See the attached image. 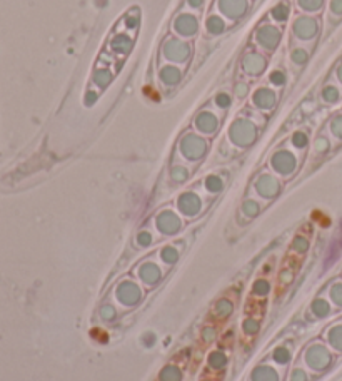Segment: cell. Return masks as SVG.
Masks as SVG:
<instances>
[{
    "label": "cell",
    "instance_id": "6da1fadb",
    "mask_svg": "<svg viewBox=\"0 0 342 381\" xmlns=\"http://www.w3.org/2000/svg\"><path fill=\"white\" fill-rule=\"evenodd\" d=\"M304 363L309 370L321 373V371L329 368V365L332 363V355L324 344L312 343L304 351Z\"/></svg>",
    "mask_w": 342,
    "mask_h": 381
},
{
    "label": "cell",
    "instance_id": "7a4b0ae2",
    "mask_svg": "<svg viewBox=\"0 0 342 381\" xmlns=\"http://www.w3.org/2000/svg\"><path fill=\"white\" fill-rule=\"evenodd\" d=\"M144 291L141 288V284L134 279H122L115 288V299L120 306L125 308H132L137 306L139 303L142 301Z\"/></svg>",
    "mask_w": 342,
    "mask_h": 381
},
{
    "label": "cell",
    "instance_id": "3957f363",
    "mask_svg": "<svg viewBox=\"0 0 342 381\" xmlns=\"http://www.w3.org/2000/svg\"><path fill=\"white\" fill-rule=\"evenodd\" d=\"M136 276L142 286L154 288V286H157L162 281L164 272H162V268L155 261H142L136 268Z\"/></svg>",
    "mask_w": 342,
    "mask_h": 381
},
{
    "label": "cell",
    "instance_id": "277c9868",
    "mask_svg": "<svg viewBox=\"0 0 342 381\" xmlns=\"http://www.w3.org/2000/svg\"><path fill=\"white\" fill-rule=\"evenodd\" d=\"M205 151H207V142L202 137L195 136V134H187L181 141V152L191 161H197L204 158Z\"/></svg>",
    "mask_w": 342,
    "mask_h": 381
},
{
    "label": "cell",
    "instance_id": "5b68a950",
    "mask_svg": "<svg viewBox=\"0 0 342 381\" xmlns=\"http://www.w3.org/2000/svg\"><path fill=\"white\" fill-rule=\"evenodd\" d=\"M155 226H157V231L164 236H172V234H177L182 227V221L174 211L170 209H165L162 213L157 214L155 218Z\"/></svg>",
    "mask_w": 342,
    "mask_h": 381
},
{
    "label": "cell",
    "instance_id": "8992f818",
    "mask_svg": "<svg viewBox=\"0 0 342 381\" xmlns=\"http://www.w3.org/2000/svg\"><path fill=\"white\" fill-rule=\"evenodd\" d=\"M255 139V127L247 120H237L231 127V141L234 144L245 147L254 142Z\"/></svg>",
    "mask_w": 342,
    "mask_h": 381
},
{
    "label": "cell",
    "instance_id": "52a82bcc",
    "mask_svg": "<svg viewBox=\"0 0 342 381\" xmlns=\"http://www.w3.org/2000/svg\"><path fill=\"white\" fill-rule=\"evenodd\" d=\"M271 165L272 169L277 174H282V176H289L291 172H294L297 161L295 156L289 151H279L272 156L271 159Z\"/></svg>",
    "mask_w": 342,
    "mask_h": 381
},
{
    "label": "cell",
    "instance_id": "ba28073f",
    "mask_svg": "<svg viewBox=\"0 0 342 381\" xmlns=\"http://www.w3.org/2000/svg\"><path fill=\"white\" fill-rule=\"evenodd\" d=\"M177 208L184 216L192 218L195 216V214H199V211L202 208V201L195 192H184L177 199Z\"/></svg>",
    "mask_w": 342,
    "mask_h": 381
},
{
    "label": "cell",
    "instance_id": "9c48e42d",
    "mask_svg": "<svg viewBox=\"0 0 342 381\" xmlns=\"http://www.w3.org/2000/svg\"><path fill=\"white\" fill-rule=\"evenodd\" d=\"M255 191L259 192L260 197L264 199H271V197L277 196L281 191V182L271 174H262L257 181H255Z\"/></svg>",
    "mask_w": 342,
    "mask_h": 381
},
{
    "label": "cell",
    "instance_id": "30bf717a",
    "mask_svg": "<svg viewBox=\"0 0 342 381\" xmlns=\"http://www.w3.org/2000/svg\"><path fill=\"white\" fill-rule=\"evenodd\" d=\"M250 381H281V373L271 365H257L250 373Z\"/></svg>",
    "mask_w": 342,
    "mask_h": 381
},
{
    "label": "cell",
    "instance_id": "8fae6325",
    "mask_svg": "<svg viewBox=\"0 0 342 381\" xmlns=\"http://www.w3.org/2000/svg\"><path fill=\"white\" fill-rule=\"evenodd\" d=\"M227 361L229 358L226 353L220 351V349H214V351H210L209 355H207V368L212 371H222L226 370Z\"/></svg>",
    "mask_w": 342,
    "mask_h": 381
},
{
    "label": "cell",
    "instance_id": "7c38bea8",
    "mask_svg": "<svg viewBox=\"0 0 342 381\" xmlns=\"http://www.w3.org/2000/svg\"><path fill=\"white\" fill-rule=\"evenodd\" d=\"M184 378V371L179 365L175 363H169L165 365L164 368L160 370L159 376H157V381H182Z\"/></svg>",
    "mask_w": 342,
    "mask_h": 381
},
{
    "label": "cell",
    "instance_id": "4fadbf2b",
    "mask_svg": "<svg viewBox=\"0 0 342 381\" xmlns=\"http://www.w3.org/2000/svg\"><path fill=\"white\" fill-rule=\"evenodd\" d=\"M247 7L245 0H220V8H222L224 13L231 17H237L242 15Z\"/></svg>",
    "mask_w": 342,
    "mask_h": 381
},
{
    "label": "cell",
    "instance_id": "5bb4252c",
    "mask_svg": "<svg viewBox=\"0 0 342 381\" xmlns=\"http://www.w3.org/2000/svg\"><path fill=\"white\" fill-rule=\"evenodd\" d=\"M234 313V301L231 298H220L214 304V316L217 320H227Z\"/></svg>",
    "mask_w": 342,
    "mask_h": 381
},
{
    "label": "cell",
    "instance_id": "9a60e30c",
    "mask_svg": "<svg viewBox=\"0 0 342 381\" xmlns=\"http://www.w3.org/2000/svg\"><path fill=\"white\" fill-rule=\"evenodd\" d=\"M159 258H160V261L164 263V264H167V266H172V264L177 263L179 258H181V251H179V248H175V246H172V244H167V246H164V248L160 249Z\"/></svg>",
    "mask_w": 342,
    "mask_h": 381
},
{
    "label": "cell",
    "instance_id": "2e32d148",
    "mask_svg": "<svg viewBox=\"0 0 342 381\" xmlns=\"http://www.w3.org/2000/svg\"><path fill=\"white\" fill-rule=\"evenodd\" d=\"M271 356H272V361L276 363V365H279V366H287L291 363V360H292L291 349L287 348V346H284V344L274 348V351H272Z\"/></svg>",
    "mask_w": 342,
    "mask_h": 381
},
{
    "label": "cell",
    "instance_id": "e0dca14e",
    "mask_svg": "<svg viewBox=\"0 0 342 381\" xmlns=\"http://www.w3.org/2000/svg\"><path fill=\"white\" fill-rule=\"evenodd\" d=\"M197 127L205 134H212L215 129H217V119H215L212 114H209V112H204V114H200L199 119H197Z\"/></svg>",
    "mask_w": 342,
    "mask_h": 381
},
{
    "label": "cell",
    "instance_id": "ac0fdd59",
    "mask_svg": "<svg viewBox=\"0 0 342 381\" xmlns=\"http://www.w3.org/2000/svg\"><path fill=\"white\" fill-rule=\"evenodd\" d=\"M326 339L334 349L342 351V325L332 326V328L326 333Z\"/></svg>",
    "mask_w": 342,
    "mask_h": 381
},
{
    "label": "cell",
    "instance_id": "d6986e66",
    "mask_svg": "<svg viewBox=\"0 0 342 381\" xmlns=\"http://www.w3.org/2000/svg\"><path fill=\"white\" fill-rule=\"evenodd\" d=\"M310 311H312V315L317 318H326V316H329V313H331V304L324 298H317V299H314L312 304H310Z\"/></svg>",
    "mask_w": 342,
    "mask_h": 381
},
{
    "label": "cell",
    "instance_id": "ffe728a7",
    "mask_svg": "<svg viewBox=\"0 0 342 381\" xmlns=\"http://www.w3.org/2000/svg\"><path fill=\"white\" fill-rule=\"evenodd\" d=\"M295 30H297V34H299L300 37H309V35H312L314 32H316V22H314L312 19H305V17H302V19L297 20Z\"/></svg>",
    "mask_w": 342,
    "mask_h": 381
},
{
    "label": "cell",
    "instance_id": "44dd1931",
    "mask_svg": "<svg viewBox=\"0 0 342 381\" xmlns=\"http://www.w3.org/2000/svg\"><path fill=\"white\" fill-rule=\"evenodd\" d=\"M241 326H242V333H244L245 336H249V338L255 336L260 331V321L254 316L244 318V321H242Z\"/></svg>",
    "mask_w": 342,
    "mask_h": 381
},
{
    "label": "cell",
    "instance_id": "7402d4cb",
    "mask_svg": "<svg viewBox=\"0 0 342 381\" xmlns=\"http://www.w3.org/2000/svg\"><path fill=\"white\" fill-rule=\"evenodd\" d=\"M98 315H100L102 321L112 323V321H115L117 318H119V309H117L115 304H112V303H103L102 306H100V311H98Z\"/></svg>",
    "mask_w": 342,
    "mask_h": 381
},
{
    "label": "cell",
    "instance_id": "603a6c76",
    "mask_svg": "<svg viewBox=\"0 0 342 381\" xmlns=\"http://www.w3.org/2000/svg\"><path fill=\"white\" fill-rule=\"evenodd\" d=\"M269 293H271V283H269L265 277H259V279L254 281L252 284V294L255 298H265Z\"/></svg>",
    "mask_w": 342,
    "mask_h": 381
},
{
    "label": "cell",
    "instance_id": "cb8c5ba5",
    "mask_svg": "<svg viewBox=\"0 0 342 381\" xmlns=\"http://www.w3.org/2000/svg\"><path fill=\"white\" fill-rule=\"evenodd\" d=\"M177 29L182 34H192L195 30V19L192 15H181L177 20Z\"/></svg>",
    "mask_w": 342,
    "mask_h": 381
},
{
    "label": "cell",
    "instance_id": "d4e9b609",
    "mask_svg": "<svg viewBox=\"0 0 342 381\" xmlns=\"http://www.w3.org/2000/svg\"><path fill=\"white\" fill-rule=\"evenodd\" d=\"M205 189L209 192H212V194L220 192L224 189V181L219 176H209L205 179Z\"/></svg>",
    "mask_w": 342,
    "mask_h": 381
},
{
    "label": "cell",
    "instance_id": "484cf974",
    "mask_svg": "<svg viewBox=\"0 0 342 381\" xmlns=\"http://www.w3.org/2000/svg\"><path fill=\"white\" fill-rule=\"evenodd\" d=\"M259 211H260V206L257 201H254V199H245L244 204H242V213H244L247 218L257 216Z\"/></svg>",
    "mask_w": 342,
    "mask_h": 381
},
{
    "label": "cell",
    "instance_id": "4316f807",
    "mask_svg": "<svg viewBox=\"0 0 342 381\" xmlns=\"http://www.w3.org/2000/svg\"><path fill=\"white\" fill-rule=\"evenodd\" d=\"M200 339L205 344L214 343L215 339H217V328H215V326H210V325L204 326L202 331H200Z\"/></svg>",
    "mask_w": 342,
    "mask_h": 381
},
{
    "label": "cell",
    "instance_id": "83f0119b",
    "mask_svg": "<svg viewBox=\"0 0 342 381\" xmlns=\"http://www.w3.org/2000/svg\"><path fill=\"white\" fill-rule=\"evenodd\" d=\"M291 249L297 254H305L309 249V241L304 236H297L291 244Z\"/></svg>",
    "mask_w": 342,
    "mask_h": 381
},
{
    "label": "cell",
    "instance_id": "f1b7e54d",
    "mask_svg": "<svg viewBox=\"0 0 342 381\" xmlns=\"http://www.w3.org/2000/svg\"><path fill=\"white\" fill-rule=\"evenodd\" d=\"M187 177H189V171L186 167H182V165H175V167H172V171H170V179H172L174 182H177V184L187 181Z\"/></svg>",
    "mask_w": 342,
    "mask_h": 381
},
{
    "label": "cell",
    "instance_id": "f546056e",
    "mask_svg": "<svg viewBox=\"0 0 342 381\" xmlns=\"http://www.w3.org/2000/svg\"><path fill=\"white\" fill-rule=\"evenodd\" d=\"M136 243L139 248H148V246L154 244V236H152L148 231H141L136 236Z\"/></svg>",
    "mask_w": 342,
    "mask_h": 381
},
{
    "label": "cell",
    "instance_id": "4dcf8cb0",
    "mask_svg": "<svg viewBox=\"0 0 342 381\" xmlns=\"http://www.w3.org/2000/svg\"><path fill=\"white\" fill-rule=\"evenodd\" d=\"M331 301L337 304V306H342V283H336L332 284V288L329 291Z\"/></svg>",
    "mask_w": 342,
    "mask_h": 381
},
{
    "label": "cell",
    "instance_id": "1f68e13d",
    "mask_svg": "<svg viewBox=\"0 0 342 381\" xmlns=\"http://www.w3.org/2000/svg\"><path fill=\"white\" fill-rule=\"evenodd\" d=\"M292 281H294V271L291 268H286L279 272V284L281 286H289L292 284Z\"/></svg>",
    "mask_w": 342,
    "mask_h": 381
},
{
    "label": "cell",
    "instance_id": "d6a6232c",
    "mask_svg": "<svg viewBox=\"0 0 342 381\" xmlns=\"http://www.w3.org/2000/svg\"><path fill=\"white\" fill-rule=\"evenodd\" d=\"M289 381H309V375L304 368H292L289 373Z\"/></svg>",
    "mask_w": 342,
    "mask_h": 381
},
{
    "label": "cell",
    "instance_id": "836d02e7",
    "mask_svg": "<svg viewBox=\"0 0 342 381\" xmlns=\"http://www.w3.org/2000/svg\"><path fill=\"white\" fill-rule=\"evenodd\" d=\"M292 144H294L295 147L307 146V136H305L304 132H295L294 136H292Z\"/></svg>",
    "mask_w": 342,
    "mask_h": 381
},
{
    "label": "cell",
    "instance_id": "e575fe53",
    "mask_svg": "<svg viewBox=\"0 0 342 381\" xmlns=\"http://www.w3.org/2000/svg\"><path fill=\"white\" fill-rule=\"evenodd\" d=\"M209 30L210 32H220V30L224 29V24H222V20H219L217 17H212V19H209Z\"/></svg>",
    "mask_w": 342,
    "mask_h": 381
},
{
    "label": "cell",
    "instance_id": "d590c367",
    "mask_svg": "<svg viewBox=\"0 0 342 381\" xmlns=\"http://www.w3.org/2000/svg\"><path fill=\"white\" fill-rule=\"evenodd\" d=\"M300 5L304 8H309V10H316V8L321 7L322 0H299Z\"/></svg>",
    "mask_w": 342,
    "mask_h": 381
},
{
    "label": "cell",
    "instance_id": "8d00e7d4",
    "mask_svg": "<svg viewBox=\"0 0 342 381\" xmlns=\"http://www.w3.org/2000/svg\"><path fill=\"white\" fill-rule=\"evenodd\" d=\"M274 17L279 20H284L287 17V5H284V3H281V5H277L276 8H274Z\"/></svg>",
    "mask_w": 342,
    "mask_h": 381
},
{
    "label": "cell",
    "instance_id": "74e56055",
    "mask_svg": "<svg viewBox=\"0 0 342 381\" xmlns=\"http://www.w3.org/2000/svg\"><path fill=\"white\" fill-rule=\"evenodd\" d=\"M337 97H339V92H337V89L334 87H327L326 91H324V99H326V101L329 102L337 101Z\"/></svg>",
    "mask_w": 342,
    "mask_h": 381
},
{
    "label": "cell",
    "instance_id": "f35d334b",
    "mask_svg": "<svg viewBox=\"0 0 342 381\" xmlns=\"http://www.w3.org/2000/svg\"><path fill=\"white\" fill-rule=\"evenodd\" d=\"M331 129L337 137H342V117H337L334 122H332Z\"/></svg>",
    "mask_w": 342,
    "mask_h": 381
},
{
    "label": "cell",
    "instance_id": "ab89813d",
    "mask_svg": "<svg viewBox=\"0 0 342 381\" xmlns=\"http://www.w3.org/2000/svg\"><path fill=\"white\" fill-rule=\"evenodd\" d=\"M316 149L319 152H324V151L329 149V142H327V139H324V137L317 139V141H316Z\"/></svg>",
    "mask_w": 342,
    "mask_h": 381
},
{
    "label": "cell",
    "instance_id": "60d3db41",
    "mask_svg": "<svg viewBox=\"0 0 342 381\" xmlns=\"http://www.w3.org/2000/svg\"><path fill=\"white\" fill-rule=\"evenodd\" d=\"M305 59H307V54H305V51H302V49L295 51V54H294V60H297V62H304Z\"/></svg>",
    "mask_w": 342,
    "mask_h": 381
},
{
    "label": "cell",
    "instance_id": "b9f144b4",
    "mask_svg": "<svg viewBox=\"0 0 342 381\" xmlns=\"http://www.w3.org/2000/svg\"><path fill=\"white\" fill-rule=\"evenodd\" d=\"M331 8H332V12H336V13H342V0H332Z\"/></svg>",
    "mask_w": 342,
    "mask_h": 381
},
{
    "label": "cell",
    "instance_id": "7bdbcfd3",
    "mask_svg": "<svg viewBox=\"0 0 342 381\" xmlns=\"http://www.w3.org/2000/svg\"><path fill=\"white\" fill-rule=\"evenodd\" d=\"M271 79H272L274 84H284V74L282 72H274L271 75Z\"/></svg>",
    "mask_w": 342,
    "mask_h": 381
},
{
    "label": "cell",
    "instance_id": "ee69618b",
    "mask_svg": "<svg viewBox=\"0 0 342 381\" xmlns=\"http://www.w3.org/2000/svg\"><path fill=\"white\" fill-rule=\"evenodd\" d=\"M217 104H219L220 107H227L229 104H231V101H229V97H227V96H219V99H217Z\"/></svg>",
    "mask_w": 342,
    "mask_h": 381
},
{
    "label": "cell",
    "instance_id": "f6af8a7d",
    "mask_svg": "<svg viewBox=\"0 0 342 381\" xmlns=\"http://www.w3.org/2000/svg\"><path fill=\"white\" fill-rule=\"evenodd\" d=\"M189 3H191L192 7H200L202 5V0H189Z\"/></svg>",
    "mask_w": 342,
    "mask_h": 381
},
{
    "label": "cell",
    "instance_id": "bcb514c9",
    "mask_svg": "<svg viewBox=\"0 0 342 381\" xmlns=\"http://www.w3.org/2000/svg\"><path fill=\"white\" fill-rule=\"evenodd\" d=\"M337 74H339V77H341V80H342V65H341V69H339V72H337Z\"/></svg>",
    "mask_w": 342,
    "mask_h": 381
},
{
    "label": "cell",
    "instance_id": "7dc6e473",
    "mask_svg": "<svg viewBox=\"0 0 342 381\" xmlns=\"http://www.w3.org/2000/svg\"><path fill=\"white\" fill-rule=\"evenodd\" d=\"M200 381H212V380H207V378H205V380H200Z\"/></svg>",
    "mask_w": 342,
    "mask_h": 381
}]
</instances>
